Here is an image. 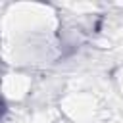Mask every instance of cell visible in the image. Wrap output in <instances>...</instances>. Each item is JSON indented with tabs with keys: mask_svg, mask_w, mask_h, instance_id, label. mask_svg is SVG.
<instances>
[{
	"mask_svg": "<svg viewBox=\"0 0 123 123\" xmlns=\"http://www.w3.org/2000/svg\"><path fill=\"white\" fill-rule=\"evenodd\" d=\"M4 111H6V108H4V102H2V100H0V117H2V115H4Z\"/></svg>",
	"mask_w": 123,
	"mask_h": 123,
	"instance_id": "1",
	"label": "cell"
}]
</instances>
